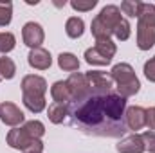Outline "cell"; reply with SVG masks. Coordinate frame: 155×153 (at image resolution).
<instances>
[{"instance_id":"cell-18","label":"cell","mask_w":155,"mask_h":153,"mask_svg":"<svg viewBox=\"0 0 155 153\" xmlns=\"http://www.w3.org/2000/svg\"><path fill=\"white\" fill-rule=\"evenodd\" d=\"M47 117H49V121H51V122H54V124L63 122V121H65V117H67V105L52 103V105L49 106V110H47Z\"/></svg>"},{"instance_id":"cell-4","label":"cell","mask_w":155,"mask_h":153,"mask_svg":"<svg viewBox=\"0 0 155 153\" xmlns=\"http://www.w3.org/2000/svg\"><path fill=\"white\" fill-rule=\"evenodd\" d=\"M155 45V5L143 4L137 22V47L141 50H150Z\"/></svg>"},{"instance_id":"cell-12","label":"cell","mask_w":155,"mask_h":153,"mask_svg":"<svg viewBox=\"0 0 155 153\" xmlns=\"http://www.w3.org/2000/svg\"><path fill=\"white\" fill-rule=\"evenodd\" d=\"M27 61L36 70H47L52 65V56H51V52L47 49L38 47V49H31V52L27 56Z\"/></svg>"},{"instance_id":"cell-26","label":"cell","mask_w":155,"mask_h":153,"mask_svg":"<svg viewBox=\"0 0 155 153\" xmlns=\"http://www.w3.org/2000/svg\"><path fill=\"white\" fill-rule=\"evenodd\" d=\"M141 137H143V141H144L146 150H148L150 153H155V132L148 130V132H144Z\"/></svg>"},{"instance_id":"cell-2","label":"cell","mask_w":155,"mask_h":153,"mask_svg":"<svg viewBox=\"0 0 155 153\" xmlns=\"http://www.w3.org/2000/svg\"><path fill=\"white\" fill-rule=\"evenodd\" d=\"M45 92H47V81L41 76L29 74L22 79V101L25 108L33 114H40L45 110Z\"/></svg>"},{"instance_id":"cell-5","label":"cell","mask_w":155,"mask_h":153,"mask_svg":"<svg viewBox=\"0 0 155 153\" xmlns=\"http://www.w3.org/2000/svg\"><path fill=\"white\" fill-rule=\"evenodd\" d=\"M110 77H112V81H116L117 94L121 97H124V99L135 96L139 92V88H141L139 79L135 76L132 65H128V63H117V65H114L112 70H110Z\"/></svg>"},{"instance_id":"cell-13","label":"cell","mask_w":155,"mask_h":153,"mask_svg":"<svg viewBox=\"0 0 155 153\" xmlns=\"http://www.w3.org/2000/svg\"><path fill=\"white\" fill-rule=\"evenodd\" d=\"M116 150L119 153H144L146 146H144L143 137L139 133H134V135H128V137L121 139L119 144L116 146Z\"/></svg>"},{"instance_id":"cell-23","label":"cell","mask_w":155,"mask_h":153,"mask_svg":"<svg viewBox=\"0 0 155 153\" xmlns=\"http://www.w3.org/2000/svg\"><path fill=\"white\" fill-rule=\"evenodd\" d=\"M11 18H13V4L11 2H0V27L9 25Z\"/></svg>"},{"instance_id":"cell-24","label":"cell","mask_w":155,"mask_h":153,"mask_svg":"<svg viewBox=\"0 0 155 153\" xmlns=\"http://www.w3.org/2000/svg\"><path fill=\"white\" fill-rule=\"evenodd\" d=\"M130 34H132V27H130V24H128V20H121L119 22V25L116 27V31H114V36L117 40H121V41H126V40L130 38Z\"/></svg>"},{"instance_id":"cell-6","label":"cell","mask_w":155,"mask_h":153,"mask_svg":"<svg viewBox=\"0 0 155 153\" xmlns=\"http://www.w3.org/2000/svg\"><path fill=\"white\" fill-rule=\"evenodd\" d=\"M116 52L117 47L112 40H97L94 47L85 50V61L88 65H108Z\"/></svg>"},{"instance_id":"cell-3","label":"cell","mask_w":155,"mask_h":153,"mask_svg":"<svg viewBox=\"0 0 155 153\" xmlns=\"http://www.w3.org/2000/svg\"><path fill=\"white\" fill-rule=\"evenodd\" d=\"M121 20H123V16H121V9L117 5H105L101 9V13L90 24L92 36L96 38V41L97 40H110V36L114 34V31Z\"/></svg>"},{"instance_id":"cell-8","label":"cell","mask_w":155,"mask_h":153,"mask_svg":"<svg viewBox=\"0 0 155 153\" xmlns=\"http://www.w3.org/2000/svg\"><path fill=\"white\" fill-rule=\"evenodd\" d=\"M0 119H2L4 124L13 126V128H18L25 121V115H24V112L15 103L4 101V103H0Z\"/></svg>"},{"instance_id":"cell-19","label":"cell","mask_w":155,"mask_h":153,"mask_svg":"<svg viewBox=\"0 0 155 153\" xmlns=\"http://www.w3.org/2000/svg\"><path fill=\"white\" fill-rule=\"evenodd\" d=\"M24 132L31 137V139H41L43 137V133H45V126H43V122H40V121H27V122H24Z\"/></svg>"},{"instance_id":"cell-15","label":"cell","mask_w":155,"mask_h":153,"mask_svg":"<svg viewBox=\"0 0 155 153\" xmlns=\"http://www.w3.org/2000/svg\"><path fill=\"white\" fill-rule=\"evenodd\" d=\"M51 96H52L54 103H61V105H67L71 101V97H72L67 81H56L51 86Z\"/></svg>"},{"instance_id":"cell-22","label":"cell","mask_w":155,"mask_h":153,"mask_svg":"<svg viewBox=\"0 0 155 153\" xmlns=\"http://www.w3.org/2000/svg\"><path fill=\"white\" fill-rule=\"evenodd\" d=\"M16 45V38L13 33H0V52L5 56L7 52H11Z\"/></svg>"},{"instance_id":"cell-10","label":"cell","mask_w":155,"mask_h":153,"mask_svg":"<svg viewBox=\"0 0 155 153\" xmlns=\"http://www.w3.org/2000/svg\"><path fill=\"white\" fill-rule=\"evenodd\" d=\"M85 76L94 92H112V77L108 74L101 70H88Z\"/></svg>"},{"instance_id":"cell-17","label":"cell","mask_w":155,"mask_h":153,"mask_svg":"<svg viewBox=\"0 0 155 153\" xmlns=\"http://www.w3.org/2000/svg\"><path fill=\"white\" fill-rule=\"evenodd\" d=\"M58 65L61 70H67V72H76L79 69V60L78 56H74L72 52H61L58 56Z\"/></svg>"},{"instance_id":"cell-11","label":"cell","mask_w":155,"mask_h":153,"mask_svg":"<svg viewBox=\"0 0 155 153\" xmlns=\"http://www.w3.org/2000/svg\"><path fill=\"white\" fill-rule=\"evenodd\" d=\"M124 122L128 130H141L146 126V110L143 106H130L124 112Z\"/></svg>"},{"instance_id":"cell-9","label":"cell","mask_w":155,"mask_h":153,"mask_svg":"<svg viewBox=\"0 0 155 153\" xmlns=\"http://www.w3.org/2000/svg\"><path fill=\"white\" fill-rule=\"evenodd\" d=\"M22 38H24V43L31 49H38L40 45L43 43V38H45V33L41 29V25L36 24V22H27L22 29Z\"/></svg>"},{"instance_id":"cell-21","label":"cell","mask_w":155,"mask_h":153,"mask_svg":"<svg viewBox=\"0 0 155 153\" xmlns=\"http://www.w3.org/2000/svg\"><path fill=\"white\" fill-rule=\"evenodd\" d=\"M15 74H16L15 61L11 58H7V56H2L0 58V76L4 77V79H13Z\"/></svg>"},{"instance_id":"cell-27","label":"cell","mask_w":155,"mask_h":153,"mask_svg":"<svg viewBox=\"0 0 155 153\" xmlns=\"http://www.w3.org/2000/svg\"><path fill=\"white\" fill-rule=\"evenodd\" d=\"M144 76H146L148 81L155 83V56L150 58V60L144 63Z\"/></svg>"},{"instance_id":"cell-7","label":"cell","mask_w":155,"mask_h":153,"mask_svg":"<svg viewBox=\"0 0 155 153\" xmlns=\"http://www.w3.org/2000/svg\"><path fill=\"white\" fill-rule=\"evenodd\" d=\"M7 144L13 150H20L25 153H41L43 151V142L41 139H31L24 128H13L7 133Z\"/></svg>"},{"instance_id":"cell-14","label":"cell","mask_w":155,"mask_h":153,"mask_svg":"<svg viewBox=\"0 0 155 153\" xmlns=\"http://www.w3.org/2000/svg\"><path fill=\"white\" fill-rule=\"evenodd\" d=\"M67 85L71 88V96L72 97H79V96H85L90 92V85H88V79L85 74L81 72H72L69 79H67ZM71 97V99H72Z\"/></svg>"},{"instance_id":"cell-28","label":"cell","mask_w":155,"mask_h":153,"mask_svg":"<svg viewBox=\"0 0 155 153\" xmlns=\"http://www.w3.org/2000/svg\"><path fill=\"white\" fill-rule=\"evenodd\" d=\"M146 126L152 132H155V106L150 108V110H146Z\"/></svg>"},{"instance_id":"cell-25","label":"cell","mask_w":155,"mask_h":153,"mask_svg":"<svg viewBox=\"0 0 155 153\" xmlns=\"http://www.w3.org/2000/svg\"><path fill=\"white\" fill-rule=\"evenodd\" d=\"M97 5V0H72L71 2V7L74 11H81V13H87L90 9H94Z\"/></svg>"},{"instance_id":"cell-16","label":"cell","mask_w":155,"mask_h":153,"mask_svg":"<svg viewBox=\"0 0 155 153\" xmlns=\"http://www.w3.org/2000/svg\"><path fill=\"white\" fill-rule=\"evenodd\" d=\"M65 33H67L69 38H74V40L83 36V33H85V22L81 18H78V16H71L67 20V24H65Z\"/></svg>"},{"instance_id":"cell-20","label":"cell","mask_w":155,"mask_h":153,"mask_svg":"<svg viewBox=\"0 0 155 153\" xmlns=\"http://www.w3.org/2000/svg\"><path fill=\"white\" fill-rule=\"evenodd\" d=\"M141 9H143V2H139V0H124V2H121V11L130 18H135V16L139 18Z\"/></svg>"},{"instance_id":"cell-1","label":"cell","mask_w":155,"mask_h":153,"mask_svg":"<svg viewBox=\"0 0 155 153\" xmlns=\"http://www.w3.org/2000/svg\"><path fill=\"white\" fill-rule=\"evenodd\" d=\"M126 99L117 92H94L72 97L67 103L71 124L94 137H123L128 128L124 122Z\"/></svg>"}]
</instances>
